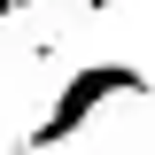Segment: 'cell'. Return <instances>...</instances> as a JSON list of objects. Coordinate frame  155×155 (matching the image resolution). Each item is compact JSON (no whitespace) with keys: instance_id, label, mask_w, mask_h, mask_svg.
I'll return each mask as SVG.
<instances>
[{"instance_id":"7a4b0ae2","label":"cell","mask_w":155,"mask_h":155,"mask_svg":"<svg viewBox=\"0 0 155 155\" xmlns=\"http://www.w3.org/2000/svg\"><path fill=\"white\" fill-rule=\"evenodd\" d=\"M16 8H23V0H0V39H8V23H16Z\"/></svg>"},{"instance_id":"3957f363","label":"cell","mask_w":155,"mask_h":155,"mask_svg":"<svg viewBox=\"0 0 155 155\" xmlns=\"http://www.w3.org/2000/svg\"><path fill=\"white\" fill-rule=\"evenodd\" d=\"M78 8H85V16H109V8H116V0H78Z\"/></svg>"},{"instance_id":"6da1fadb","label":"cell","mask_w":155,"mask_h":155,"mask_svg":"<svg viewBox=\"0 0 155 155\" xmlns=\"http://www.w3.org/2000/svg\"><path fill=\"white\" fill-rule=\"evenodd\" d=\"M147 93H155V78L140 70V62H78V70L62 78V93H54V109H47V124H31V132H23V155L70 147V140L85 132L109 101H147Z\"/></svg>"}]
</instances>
